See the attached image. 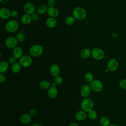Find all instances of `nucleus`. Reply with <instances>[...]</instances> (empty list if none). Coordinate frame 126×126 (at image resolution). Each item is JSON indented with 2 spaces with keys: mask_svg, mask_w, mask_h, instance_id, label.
<instances>
[{
  "mask_svg": "<svg viewBox=\"0 0 126 126\" xmlns=\"http://www.w3.org/2000/svg\"><path fill=\"white\" fill-rule=\"evenodd\" d=\"M43 52V47L39 44L32 45L29 49V53L32 57H38L41 56Z\"/></svg>",
  "mask_w": 126,
  "mask_h": 126,
  "instance_id": "2",
  "label": "nucleus"
},
{
  "mask_svg": "<svg viewBox=\"0 0 126 126\" xmlns=\"http://www.w3.org/2000/svg\"><path fill=\"white\" fill-rule=\"evenodd\" d=\"M55 4V0H48L47 1V5L49 7H54Z\"/></svg>",
  "mask_w": 126,
  "mask_h": 126,
  "instance_id": "38",
  "label": "nucleus"
},
{
  "mask_svg": "<svg viewBox=\"0 0 126 126\" xmlns=\"http://www.w3.org/2000/svg\"><path fill=\"white\" fill-rule=\"evenodd\" d=\"M31 15L32 18V20H33V21H36L39 19V15H38V14L37 13L34 12L33 13H32Z\"/></svg>",
  "mask_w": 126,
  "mask_h": 126,
  "instance_id": "35",
  "label": "nucleus"
},
{
  "mask_svg": "<svg viewBox=\"0 0 126 126\" xmlns=\"http://www.w3.org/2000/svg\"><path fill=\"white\" fill-rule=\"evenodd\" d=\"M24 11L25 13L32 15L35 12V6L34 4L31 1L26 2L24 5Z\"/></svg>",
  "mask_w": 126,
  "mask_h": 126,
  "instance_id": "9",
  "label": "nucleus"
},
{
  "mask_svg": "<svg viewBox=\"0 0 126 126\" xmlns=\"http://www.w3.org/2000/svg\"><path fill=\"white\" fill-rule=\"evenodd\" d=\"M20 121L23 125H28L32 121V116L29 113L24 114L20 116Z\"/></svg>",
  "mask_w": 126,
  "mask_h": 126,
  "instance_id": "14",
  "label": "nucleus"
},
{
  "mask_svg": "<svg viewBox=\"0 0 126 126\" xmlns=\"http://www.w3.org/2000/svg\"><path fill=\"white\" fill-rule=\"evenodd\" d=\"M29 114L32 116H34L36 114V110L34 108H31L29 111Z\"/></svg>",
  "mask_w": 126,
  "mask_h": 126,
  "instance_id": "37",
  "label": "nucleus"
},
{
  "mask_svg": "<svg viewBox=\"0 0 126 126\" xmlns=\"http://www.w3.org/2000/svg\"><path fill=\"white\" fill-rule=\"evenodd\" d=\"M9 67V64L6 61H1L0 62V73H4L7 71Z\"/></svg>",
  "mask_w": 126,
  "mask_h": 126,
  "instance_id": "22",
  "label": "nucleus"
},
{
  "mask_svg": "<svg viewBox=\"0 0 126 126\" xmlns=\"http://www.w3.org/2000/svg\"><path fill=\"white\" fill-rule=\"evenodd\" d=\"M109 126H118L115 124H112V125H110Z\"/></svg>",
  "mask_w": 126,
  "mask_h": 126,
  "instance_id": "44",
  "label": "nucleus"
},
{
  "mask_svg": "<svg viewBox=\"0 0 126 126\" xmlns=\"http://www.w3.org/2000/svg\"><path fill=\"white\" fill-rule=\"evenodd\" d=\"M61 71L60 67L59 65L56 63L53 64L51 65L49 68V72L50 74L53 76L56 77V76H58L60 74Z\"/></svg>",
  "mask_w": 126,
  "mask_h": 126,
  "instance_id": "12",
  "label": "nucleus"
},
{
  "mask_svg": "<svg viewBox=\"0 0 126 126\" xmlns=\"http://www.w3.org/2000/svg\"><path fill=\"white\" fill-rule=\"evenodd\" d=\"M10 12L6 8H1L0 9V17L2 19H7L10 17Z\"/></svg>",
  "mask_w": 126,
  "mask_h": 126,
  "instance_id": "19",
  "label": "nucleus"
},
{
  "mask_svg": "<svg viewBox=\"0 0 126 126\" xmlns=\"http://www.w3.org/2000/svg\"><path fill=\"white\" fill-rule=\"evenodd\" d=\"M46 25L49 28H55L57 25V21L55 18L49 17L47 18L45 21Z\"/></svg>",
  "mask_w": 126,
  "mask_h": 126,
  "instance_id": "15",
  "label": "nucleus"
},
{
  "mask_svg": "<svg viewBox=\"0 0 126 126\" xmlns=\"http://www.w3.org/2000/svg\"><path fill=\"white\" fill-rule=\"evenodd\" d=\"M54 81L56 83L57 85H60L63 82V79L62 76L59 75L54 77Z\"/></svg>",
  "mask_w": 126,
  "mask_h": 126,
  "instance_id": "31",
  "label": "nucleus"
},
{
  "mask_svg": "<svg viewBox=\"0 0 126 126\" xmlns=\"http://www.w3.org/2000/svg\"><path fill=\"white\" fill-rule=\"evenodd\" d=\"M84 79L87 82L91 83L94 80V75L91 72H87L84 75Z\"/></svg>",
  "mask_w": 126,
  "mask_h": 126,
  "instance_id": "28",
  "label": "nucleus"
},
{
  "mask_svg": "<svg viewBox=\"0 0 126 126\" xmlns=\"http://www.w3.org/2000/svg\"><path fill=\"white\" fill-rule=\"evenodd\" d=\"M16 38H17L18 42H22L25 40L26 38V34L24 32H20L17 34Z\"/></svg>",
  "mask_w": 126,
  "mask_h": 126,
  "instance_id": "29",
  "label": "nucleus"
},
{
  "mask_svg": "<svg viewBox=\"0 0 126 126\" xmlns=\"http://www.w3.org/2000/svg\"><path fill=\"white\" fill-rule=\"evenodd\" d=\"M109 71H110L107 68H106L105 69V70H104V72H105V73H108Z\"/></svg>",
  "mask_w": 126,
  "mask_h": 126,
  "instance_id": "43",
  "label": "nucleus"
},
{
  "mask_svg": "<svg viewBox=\"0 0 126 126\" xmlns=\"http://www.w3.org/2000/svg\"><path fill=\"white\" fill-rule=\"evenodd\" d=\"M68 126H79V125L76 123H74V122H72L71 123H70Z\"/></svg>",
  "mask_w": 126,
  "mask_h": 126,
  "instance_id": "40",
  "label": "nucleus"
},
{
  "mask_svg": "<svg viewBox=\"0 0 126 126\" xmlns=\"http://www.w3.org/2000/svg\"><path fill=\"white\" fill-rule=\"evenodd\" d=\"M119 66V63L118 61L115 59H110L107 63V68L110 71H116Z\"/></svg>",
  "mask_w": 126,
  "mask_h": 126,
  "instance_id": "11",
  "label": "nucleus"
},
{
  "mask_svg": "<svg viewBox=\"0 0 126 126\" xmlns=\"http://www.w3.org/2000/svg\"><path fill=\"white\" fill-rule=\"evenodd\" d=\"M6 80V76L4 73H0V82L4 83Z\"/></svg>",
  "mask_w": 126,
  "mask_h": 126,
  "instance_id": "34",
  "label": "nucleus"
},
{
  "mask_svg": "<svg viewBox=\"0 0 126 126\" xmlns=\"http://www.w3.org/2000/svg\"><path fill=\"white\" fill-rule=\"evenodd\" d=\"M92 89L90 87V85L85 84L82 86L80 90V94L84 98L88 97L91 94Z\"/></svg>",
  "mask_w": 126,
  "mask_h": 126,
  "instance_id": "10",
  "label": "nucleus"
},
{
  "mask_svg": "<svg viewBox=\"0 0 126 126\" xmlns=\"http://www.w3.org/2000/svg\"><path fill=\"white\" fill-rule=\"evenodd\" d=\"M51 86H54V87H56V86H57V84H56V83L55 81H54V82H53L51 83Z\"/></svg>",
  "mask_w": 126,
  "mask_h": 126,
  "instance_id": "42",
  "label": "nucleus"
},
{
  "mask_svg": "<svg viewBox=\"0 0 126 126\" xmlns=\"http://www.w3.org/2000/svg\"><path fill=\"white\" fill-rule=\"evenodd\" d=\"M16 60H17V59L14 56H10L9 58V59H8V62L10 64H13L15 63L16 62Z\"/></svg>",
  "mask_w": 126,
  "mask_h": 126,
  "instance_id": "36",
  "label": "nucleus"
},
{
  "mask_svg": "<svg viewBox=\"0 0 126 126\" xmlns=\"http://www.w3.org/2000/svg\"><path fill=\"white\" fill-rule=\"evenodd\" d=\"M119 86L122 89L126 90V79H124L120 81L119 83Z\"/></svg>",
  "mask_w": 126,
  "mask_h": 126,
  "instance_id": "32",
  "label": "nucleus"
},
{
  "mask_svg": "<svg viewBox=\"0 0 126 126\" xmlns=\"http://www.w3.org/2000/svg\"><path fill=\"white\" fill-rule=\"evenodd\" d=\"M48 8V7L46 5L41 4L38 6V7L36 9V12L39 15L43 14L47 12Z\"/></svg>",
  "mask_w": 126,
  "mask_h": 126,
  "instance_id": "24",
  "label": "nucleus"
},
{
  "mask_svg": "<svg viewBox=\"0 0 126 126\" xmlns=\"http://www.w3.org/2000/svg\"><path fill=\"white\" fill-rule=\"evenodd\" d=\"M47 14L49 17L56 18L59 15V10L55 7H48L47 10Z\"/></svg>",
  "mask_w": 126,
  "mask_h": 126,
  "instance_id": "16",
  "label": "nucleus"
},
{
  "mask_svg": "<svg viewBox=\"0 0 126 126\" xmlns=\"http://www.w3.org/2000/svg\"><path fill=\"white\" fill-rule=\"evenodd\" d=\"M8 1V0H0V1L1 2V3H2V4L6 3Z\"/></svg>",
  "mask_w": 126,
  "mask_h": 126,
  "instance_id": "41",
  "label": "nucleus"
},
{
  "mask_svg": "<svg viewBox=\"0 0 126 126\" xmlns=\"http://www.w3.org/2000/svg\"><path fill=\"white\" fill-rule=\"evenodd\" d=\"M94 105V103L93 100L92 99L87 97L84 98V99L81 101L80 106L82 110L86 112H88L93 109Z\"/></svg>",
  "mask_w": 126,
  "mask_h": 126,
  "instance_id": "4",
  "label": "nucleus"
},
{
  "mask_svg": "<svg viewBox=\"0 0 126 126\" xmlns=\"http://www.w3.org/2000/svg\"><path fill=\"white\" fill-rule=\"evenodd\" d=\"M90 85L92 90L96 93L101 92L103 89V83L98 79L94 80L91 83H90Z\"/></svg>",
  "mask_w": 126,
  "mask_h": 126,
  "instance_id": "7",
  "label": "nucleus"
},
{
  "mask_svg": "<svg viewBox=\"0 0 126 126\" xmlns=\"http://www.w3.org/2000/svg\"><path fill=\"white\" fill-rule=\"evenodd\" d=\"M99 123L102 126H109L110 125V120L106 116H102L99 119Z\"/></svg>",
  "mask_w": 126,
  "mask_h": 126,
  "instance_id": "26",
  "label": "nucleus"
},
{
  "mask_svg": "<svg viewBox=\"0 0 126 126\" xmlns=\"http://www.w3.org/2000/svg\"><path fill=\"white\" fill-rule=\"evenodd\" d=\"M19 63L22 67H29L31 66L32 63V59L31 56L24 55L19 59Z\"/></svg>",
  "mask_w": 126,
  "mask_h": 126,
  "instance_id": "6",
  "label": "nucleus"
},
{
  "mask_svg": "<svg viewBox=\"0 0 126 126\" xmlns=\"http://www.w3.org/2000/svg\"><path fill=\"white\" fill-rule=\"evenodd\" d=\"M72 15L78 20H83L87 16V12L82 7L77 6L75 7L72 11Z\"/></svg>",
  "mask_w": 126,
  "mask_h": 126,
  "instance_id": "1",
  "label": "nucleus"
},
{
  "mask_svg": "<svg viewBox=\"0 0 126 126\" xmlns=\"http://www.w3.org/2000/svg\"><path fill=\"white\" fill-rule=\"evenodd\" d=\"M31 126H43L42 124L38 123H35L32 124Z\"/></svg>",
  "mask_w": 126,
  "mask_h": 126,
  "instance_id": "39",
  "label": "nucleus"
},
{
  "mask_svg": "<svg viewBox=\"0 0 126 126\" xmlns=\"http://www.w3.org/2000/svg\"><path fill=\"white\" fill-rule=\"evenodd\" d=\"M51 85L50 83L46 80H42L39 83V87L42 90H48L51 87Z\"/></svg>",
  "mask_w": 126,
  "mask_h": 126,
  "instance_id": "25",
  "label": "nucleus"
},
{
  "mask_svg": "<svg viewBox=\"0 0 126 126\" xmlns=\"http://www.w3.org/2000/svg\"><path fill=\"white\" fill-rule=\"evenodd\" d=\"M19 28V23L14 20H11L8 21L5 25V30L10 33L15 32L18 30Z\"/></svg>",
  "mask_w": 126,
  "mask_h": 126,
  "instance_id": "3",
  "label": "nucleus"
},
{
  "mask_svg": "<svg viewBox=\"0 0 126 126\" xmlns=\"http://www.w3.org/2000/svg\"><path fill=\"white\" fill-rule=\"evenodd\" d=\"M18 42L17 38L13 36H8L5 40V46L10 49H13L17 47Z\"/></svg>",
  "mask_w": 126,
  "mask_h": 126,
  "instance_id": "8",
  "label": "nucleus"
},
{
  "mask_svg": "<svg viewBox=\"0 0 126 126\" xmlns=\"http://www.w3.org/2000/svg\"><path fill=\"white\" fill-rule=\"evenodd\" d=\"M87 117H88L87 112L82 110L77 111L75 115V119L79 121H82L85 120L87 118Z\"/></svg>",
  "mask_w": 126,
  "mask_h": 126,
  "instance_id": "17",
  "label": "nucleus"
},
{
  "mask_svg": "<svg viewBox=\"0 0 126 126\" xmlns=\"http://www.w3.org/2000/svg\"><path fill=\"white\" fill-rule=\"evenodd\" d=\"M91 52L92 50L89 48H84L80 52V57L83 59H87L91 56Z\"/></svg>",
  "mask_w": 126,
  "mask_h": 126,
  "instance_id": "21",
  "label": "nucleus"
},
{
  "mask_svg": "<svg viewBox=\"0 0 126 126\" xmlns=\"http://www.w3.org/2000/svg\"><path fill=\"white\" fill-rule=\"evenodd\" d=\"M18 15V12L16 10H13L10 12V17H11L13 18H15L17 17Z\"/></svg>",
  "mask_w": 126,
  "mask_h": 126,
  "instance_id": "33",
  "label": "nucleus"
},
{
  "mask_svg": "<svg viewBox=\"0 0 126 126\" xmlns=\"http://www.w3.org/2000/svg\"><path fill=\"white\" fill-rule=\"evenodd\" d=\"M21 67L19 62H16L11 65V70L14 73H18L20 71Z\"/></svg>",
  "mask_w": 126,
  "mask_h": 126,
  "instance_id": "23",
  "label": "nucleus"
},
{
  "mask_svg": "<svg viewBox=\"0 0 126 126\" xmlns=\"http://www.w3.org/2000/svg\"><path fill=\"white\" fill-rule=\"evenodd\" d=\"M47 95L51 98H55L58 95V90L56 87L51 86L47 90Z\"/></svg>",
  "mask_w": 126,
  "mask_h": 126,
  "instance_id": "13",
  "label": "nucleus"
},
{
  "mask_svg": "<svg viewBox=\"0 0 126 126\" xmlns=\"http://www.w3.org/2000/svg\"><path fill=\"white\" fill-rule=\"evenodd\" d=\"M12 54L17 59H19L23 55V50L21 47L17 46L13 49Z\"/></svg>",
  "mask_w": 126,
  "mask_h": 126,
  "instance_id": "18",
  "label": "nucleus"
},
{
  "mask_svg": "<svg viewBox=\"0 0 126 126\" xmlns=\"http://www.w3.org/2000/svg\"><path fill=\"white\" fill-rule=\"evenodd\" d=\"M91 56L94 59L99 61L102 60L104 58L105 53L102 49L96 47L92 50Z\"/></svg>",
  "mask_w": 126,
  "mask_h": 126,
  "instance_id": "5",
  "label": "nucleus"
},
{
  "mask_svg": "<svg viewBox=\"0 0 126 126\" xmlns=\"http://www.w3.org/2000/svg\"><path fill=\"white\" fill-rule=\"evenodd\" d=\"M87 113H87L88 117L90 120H94L96 119V118L97 117V112L95 110L92 109Z\"/></svg>",
  "mask_w": 126,
  "mask_h": 126,
  "instance_id": "27",
  "label": "nucleus"
},
{
  "mask_svg": "<svg viewBox=\"0 0 126 126\" xmlns=\"http://www.w3.org/2000/svg\"><path fill=\"white\" fill-rule=\"evenodd\" d=\"M32 20V18L31 15L26 13L23 15L21 18V21L22 23L25 25H28L30 24L31 23Z\"/></svg>",
  "mask_w": 126,
  "mask_h": 126,
  "instance_id": "20",
  "label": "nucleus"
},
{
  "mask_svg": "<svg viewBox=\"0 0 126 126\" xmlns=\"http://www.w3.org/2000/svg\"><path fill=\"white\" fill-rule=\"evenodd\" d=\"M75 21V18L72 16H69L67 17L65 19V23L68 26H71L73 25Z\"/></svg>",
  "mask_w": 126,
  "mask_h": 126,
  "instance_id": "30",
  "label": "nucleus"
}]
</instances>
